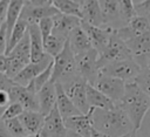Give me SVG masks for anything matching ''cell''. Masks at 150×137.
I'll return each instance as SVG.
<instances>
[{
  "instance_id": "cell-14",
  "label": "cell",
  "mask_w": 150,
  "mask_h": 137,
  "mask_svg": "<svg viewBox=\"0 0 150 137\" xmlns=\"http://www.w3.org/2000/svg\"><path fill=\"white\" fill-rule=\"evenodd\" d=\"M93 110L94 108H90L88 114H81L77 116L69 117L64 119V125L69 131L76 132L82 137H90L91 131L94 129L93 125Z\"/></svg>"
},
{
  "instance_id": "cell-11",
  "label": "cell",
  "mask_w": 150,
  "mask_h": 137,
  "mask_svg": "<svg viewBox=\"0 0 150 137\" xmlns=\"http://www.w3.org/2000/svg\"><path fill=\"white\" fill-rule=\"evenodd\" d=\"M68 129L64 125L57 107H55L47 116H45V123L40 132L41 137H67Z\"/></svg>"
},
{
  "instance_id": "cell-48",
  "label": "cell",
  "mask_w": 150,
  "mask_h": 137,
  "mask_svg": "<svg viewBox=\"0 0 150 137\" xmlns=\"http://www.w3.org/2000/svg\"><path fill=\"white\" fill-rule=\"evenodd\" d=\"M74 1H75V2H77V4H80V5H82L86 0H74Z\"/></svg>"
},
{
  "instance_id": "cell-27",
  "label": "cell",
  "mask_w": 150,
  "mask_h": 137,
  "mask_svg": "<svg viewBox=\"0 0 150 137\" xmlns=\"http://www.w3.org/2000/svg\"><path fill=\"white\" fill-rule=\"evenodd\" d=\"M25 5H26V0H11V2H9L7 16H6V22H5L7 26V41H8L11 33H12L13 27L15 26V23L20 19V15H21V12H22Z\"/></svg>"
},
{
  "instance_id": "cell-33",
  "label": "cell",
  "mask_w": 150,
  "mask_h": 137,
  "mask_svg": "<svg viewBox=\"0 0 150 137\" xmlns=\"http://www.w3.org/2000/svg\"><path fill=\"white\" fill-rule=\"evenodd\" d=\"M135 82L150 98V68H143L138 76L135 78Z\"/></svg>"
},
{
  "instance_id": "cell-17",
  "label": "cell",
  "mask_w": 150,
  "mask_h": 137,
  "mask_svg": "<svg viewBox=\"0 0 150 137\" xmlns=\"http://www.w3.org/2000/svg\"><path fill=\"white\" fill-rule=\"evenodd\" d=\"M53 21H54V28H53L52 34L60 36L64 40H68L69 34L71 33L73 29L81 26V19L80 18L64 15L61 13L53 16Z\"/></svg>"
},
{
  "instance_id": "cell-7",
  "label": "cell",
  "mask_w": 150,
  "mask_h": 137,
  "mask_svg": "<svg viewBox=\"0 0 150 137\" xmlns=\"http://www.w3.org/2000/svg\"><path fill=\"white\" fill-rule=\"evenodd\" d=\"M67 96L71 100V102L76 105V108L82 114H88L90 107L87 102V85L88 82L81 77L80 75L75 76L74 78L67 81L62 84Z\"/></svg>"
},
{
  "instance_id": "cell-44",
  "label": "cell",
  "mask_w": 150,
  "mask_h": 137,
  "mask_svg": "<svg viewBox=\"0 0 150 137\" xmlns=\"http://www.w3.org/2000/svg\"><path fill=\"white\" fill-rule=\"evenodd\" d=\"M90 137H109V136H107V135H104V133L97 131L96 129H93V131H91V136H90Z\"/></svg>"
},
{
  "instance_id": "cell-53",
  "label": "cell",
  "mask_w": 150,
  "mask_h": 137,
  "mask_svg": "<svg viewBox=\"0 0 150 137\" xmlns=\"http://www.w3.org/2000/svg\"><path fill=\"white\" fill-rule=\"evenodd\" d=\"M0 2H1V0H0Z\"/></svg>"
},
{
  "instance_id": "cell-15",
  "label": "cell",
  "mask_w": 150,
  "mask_h": 137,
  "mask_svg": "<svg viewBox=\"0 0 150 137\" xmlns=\"http://www.w3.org/2000/svg\"><path fill=\"white\" fill-rule=\"evenodd\" d=\"M59 14V11L52 5H42V6H35V5H25L20 19L27 21L28 23H39L40 20L45 18H53Z\"/></svg>"
},
{
  "instance_id": "cell-28",
  "label": "cell",
  "mask_w": 150,
  "mask_h": 137,
  "mask_svg": "<svg viewBox=\"0 0 150 137\" xmlns=\"http://www.w3.org/2000/svg\"><path fill=\"white\" fill-rule=\"evenodd\" d=\"M28 26H29V23H28L27 21H25V20H22V19H19V20H18V22H16L15 26L13 27L12 33H11V35H9V37H8V41H7V52H6V54H7L8 52H11V50L23 39V36H25L26 33L28 32Z\"/></svg>"
},
{
  "instance_id": "cell-47",
  "label": "cell",
  "mask_w": 150,
  "mask_h": 137,
  "mask_svg": "<svg viewBox=\"0 0 150 137\" xmlns=\"http://www.w3.org/2000/svg\"><path fill=\"white\" fill-rule=\"evenodd\" d=\"M5 109H6V108H2V107H0V121H1V118H2V115H4V111H5Z\"/></svg>"
},
{
  "instance_id": "cell-36",
  "label": "cell",
  "mask_w": 150,
  "mask_h": 137,
  "mask_svg": "<svg viewBox=\"0 0 150 137\" xmlns=\"http://www.w3.org/2000/svg\"><path fill=\"white\" fill-rule=\"evenodd\" d=\"M38 25H39V28H40L42 39H43V41H45V40H46L49 35H52V33H53V28H54L53 18H45V19L40 20Z\"/></svg>"
},
{
  "instance_id": "cell-12",
  "label": "cell",
  "mask_w": 150,
  "mask_h": 137,
  "mask_svg": "<svg viewBox=\"0 0 150 137\" xmlns=\"http://www.w3.org/2000/svg\"><path fill=\"white\" fill-rule=\"evenodd\" d=\"M54 57L49 56L48 54L39 62H29L14 78V83L15 84H19V85H22V87H26L33 80H35V77L38 75H40L45 69H47L52 62H53Z\"/></svg>"
},
{
  "instance_id": "cell-23",
  "label": "cell",
  "mask_w": 150,
  "mask_h": 137,
  "mask_svg": "<svg viewBox=\"0 0 150 137\" xmlns=\"http://www.w3.org/2000/svg\"><path fill=\"white\" fill-rule=\"evenodd\" d=\"M87 102L90 108L103 109V110L114 109L117 105L109 97H107L103 93H101L98 89H96L94 85H91L89 83L87 85Z\"/></svg>"
},
{
  "instance_id": "cell-46",
  "label": "cell",
  "mask_w": 150,
  "mask_h": 137,
  "mask_svg": "<svg viewBox=\"0 0 150 137\" xmlns=\"http://www.w3.org/2000/svg\"><path fill=\"white\" fill-rule=\"evenodd\" d=\"M121 137H137V136H136V131L134 130V131H131V132H129V133H127V135H123V136H121Z\"/></svg>"
},
{
  "instance_id": "cell-43",
  "label": "cell",
  "mask_w": 150,
  "mask_h": 137,
  "mask_svg": "<svg viewBox=\"0 0 150 137\" xmlns=\"http://www.w3.org/2000/svg\"><path fill=\"white\" fill-rule=\"evenodd\" d=\"M0 137H12L11 133L8 132L6 124L4 121H0Z\"/></svg>"
},
{
  "instance_id": "cell-24",
  "label": "cell",
  "mask_w": 150,
  "mask_h": 137,
  "mask_svg": "<svg viewBox=\"0 0 150 137\" xmlns=\"http://www.w3.org/2000/svg\"><path fill=\"white\" fill-rule=\"evenodd\" d=\"M19 118L27 130L28 135H38L41 132L45 123V116L40 111L25 110Z\"/></svg>"
},
{
  "instance_id": "cell-51",
  "label": "cell",
  "mask_w": 150,
  "mask_h": 137,
  "mask_svg": "<svg viewBox=\"0 0 150 137\" xmlns=\"http://www.w3.org/2000/svg\"><path fill=\"white\" fill-rule=\"evenodd\" d=\"M49 1H50V2H52V1H54V0H49Z\"/></svg>"
},
{
  "instance_id": "cell-25",
  "label": "cell",
  "mask_w": 150,
  "mask_h": 137,
  "mask_svg": "<svg viewBox=\"0 0 150 137\" xmlns=\"http://www.w3.org/2000/svg\"><path fill=\"white\" fill-rule=\"evenodd\" d=\"M8 57L15 60L23 66H27L30 62V40L28 32L23 36V39L11 50L7 53Z\"/></svg>"
},
{
  "instance_id": "cell-39",
  "label": "cell",
  "mask_w": 150,
  "mask_h": 137,
  "mask_svg": "<svg viewBox=\"0 0 150 137\" xmlns=\"http://www.w3.org/2000/svg\"><path fill=\"white\" fill-rule=\"evenodd\" d=\"M7 52V26L4 23L0 27V55L6 54Z\"/></svg>"
},
{
  "instance_id": "cell-41",
  "label": "cell",
  "mask_w": 150,
  "mask_h": 137,
  "mask_svg": "<svg viewBox=\"0 0 150 137\" xmlns=\"http://www.w3.org/2000/svg\"><path fill=\"white\" fill-rule=\"evenodd\" d=\"M8 66H9V57H8V55L7 54L0 55V73L6 74L7 69H8Z\"/></svg>"
},
{
  "instance_id": "cell-18",
  "label": "cell",
  "mask_w": 150,
  "mask_h": 137,
  "mask_svg": "<svg viewBox=\"0 0 150 137\" xmlns=\"http://www.w3.org/2000/svg\"><path fill=\"white\" fill-rule=\"evenodd\" d=\"M81 13H82L81 20L83 22H87L96 27L105 26L98 0H86L81 5Z\"/></svg>"
},
{
  "instance_id": "cell-10",
  "label": "cell",
  "mask_w": 150,
  "mask_h": 137,
  "mask_svg": "<svg viewBox=\"0 0 150 137\" xmlns=\"http://www.w3.org/2000/svg\"><path fill=\"white\" fill-rule=\"evenodd\" d=\"M125 85H127V83L124 81L116 78V77L103 75L101 73L97 77V81L94 84V87L96 89H98L101 93H103L107 97H109L116 104H118L121 102V100L123 98L124 93H125Z\"/></svg>"
},
{
  "instance_id": "cell-8",
  "label": "cell",
  "mask_w": 150,
  "mask_h": 137,
  "mask_svg": "<svg viewBox=\"0 0 150 137\" xmlns=\"http://www.w3.org/2000/svg\"><path fill=\"white\" fill-rule=\"evenodd\" d=\"M131 53L132 59L142 67L146 68L150 61V30L124 41Z\"/></svg>"
},
{
  "instance_id": "cell-5",
  "label": "cell",
  "mask_w": 150,
  "mask_h": 137,
  "mask_svg": "<svg viewBox=\"0 0 150 137\" xmlns=\"http://www.w3.org/2000/svg\"><path fill=\"white\" fill-rule=\"evenodd\" d=\"M142 69L143 68L134 59H125V60L111 62L102 67L100 69V73L107 76L120 78L125 83H128V82H134Z\"/></svg>"
},
{
  "instance_id": "cell-22",
  "label": "cell",
  "mask_w": 150,
  "mask_h": 137,
  "mask_svg": "<svg viewBox=\"0 0 150 137\" xmlns=\"http://www.w3.org/2000/svg\"><path fill=\"white\" fill-rule=\"evenodd\" d=\"M55 85H56V95H57L56 107H57L62 118L67 119L69 117L81 115L82 112L76 108V105L71 102V100L67 96V94L63 89V85L61 83H55Z\"/></svg>"
},
{
  "instance_id": "cell-16",
  "label": "cell",
  "mask_w": 150,
  "mask_h": 137,
  "mask_svg": "<svg viewBox=\"0 0 150 137\" xmlns=\"http://www.w3.org/2000/svg\"><path fill=\"white\" fill-rule=\"evenodd\" d=\"M117 34L122 40H128L132 36L146 33L150 30V20L142 15H135L127 25L116 28Z\"/></svg>"
},
{
  "instance_id": "cell-50",
  "label": "cell",
  "mask_w": 150,
  "mask_h": 137,
  "mask_svg": "<svg viewBox=\"0 0 150 137\" xmlns=\"http://www.w3.org/2000/svg\"><path fill=\"white\" fill-rule=\"evenodd\" d=\"M148 68H150V61H149V66H148Z\"/></svg>"
},
{
  "instance_id": "cell-38",
  "label": "cell",
  "mask_w": 150,
  "mask_h": 137,
  "mask_svg": "<svg viewBox=\"0 0 150 137\" xmlns=\"http://www.w3.org/2000/svg\"><path fill=\"white\" fill-rule=\"evenodd\" d=\"M14 81L8 77L6 74L0 73V91H8L12 89V87L14 85Z\"/></svg>"
},
{
  "instance_id": "cell-52",
  "label": "cell",
  "mask_w": 150,
  "mask_h": 137,
  "mask_svg": "<svg viewBox=\"0 0 150 137\" xmlns=\"http://www.w3.org/2000/svg\"><path fill=\"white\" fill-rule=\"evenodd\" d=\"M148 137H150V135H149V136H148Z\"/></svg>"
},
{
  "instance_id": "cell-3",
  "label": "cell",
  "mask_w": 150,
  "mask_h": 137,
  "mask_svg": "<svg viewBox=\"0 0 150 137\" xmlns=\"http://www.w3.org/2000/svg\"><path fill=\"white\" fill-rule=\"evenodd\" d=\"M77 67L75 54L73 53L69 42L67 41L63 50L54 57L53 62V75L52 80L54 83H66L67 81L77 76Z\"/></svg>"
},
{
  "instance_id": "cell-40",
  "label": "cell",
  "mask_w": 150,
  "mask_h": 137,
  "mask_svg": "<svg viewBox=\"0 0 150 137\" xmlns=\"http://www.w3.org/2000/svg\"><path fill=\"white\" fill-rule=\"evenodd\" d=\"M9 2H11V0H1V2H0V27L6 22Z\"/></svg>"
},
{
  "instance_id": "cell-42",
  "label": "cell",
  "mask_w": 150,
  "mask_h": 137,
  "mask_svg": "<svg viewBox=\"0 0 150 137\" xmlns=\"http://www.w3.org/2000/svg\"><path fill=\"white\" fill-rule=\"evenodd\" d=\"M11 104V97L8 91H0V107L7 108Z\"/></svg>"
},
{
  "instance_id": "cell-4",
  "label": "cell",
  "mask_w": 150,
  "mask_h": 137,
  "mask_svg": "<svg viewBox=\"0 0 150 137\" xmlns=\"http://www.w3.org/2000/svg\"><path fill=\"white\" fill-rule=\"evenodd\" d=\"M125 59H132L131 53L127 46V43L124 42V40H122L120 37V35L117 34V29L115 28L109 43L107 44V47L98 54V68L101 69L102 67L115 62V61H121V60H125Z\"/></svg>"
},
{
  "instance_id": "cell-29",
  "label": "cell",
  "mask_w": 150,
  "mask_h": 137,
  "mask_svg": "<svg viewBox=\"0 0 150 137\" xmlns=\"http://www.w3.org/2000/svg\"><path fill=\"white\" fill-rule=\"evenodd\" d=\"M52 5L59 11V13L76 18H82L81 13V5L75 2L74 0H54Z\"/></svg>"
},
{
  "instance_id": "cell-21",
  "label": "cell",
  "mask_w": 150,
  "mask_h": 137,
  "mask_svg": "<svg viewBox=\"0 0 150 137\" xmlns=\"http://www.w3.org/2000/svg\"><path fill=\"white\" fill-rule=\"evenodd\" d=\"M69 46L75 55H80L82 53H86L90 49H93L91 41L86 33V30L82 28V26L76 27L75 29L71 30L68 37Z\"/></svg>"
},
{
  "instance_id": "cell-19",
  "label": "cell",
  "mask_w": 150,
  "mask_h": 137,
  "mask_svg": "<svg viewBox=\"0 0 150 137\" xmlns=\"http://www.w3.org/2000/svg\"><path fill=\"white\" fill-rule=\"evenodd\" d=\"M39 97V105H40V112L43 116H47L55 107H56V85L53 81H49L47 84H45L38 93Z\"/></svg>"
},
{
  "instance_id": "cell-9",
  "label": "cell",
  "mask_w": 150,
  "mask_h": 137,
  "mask_svg": "<svg viewBox=\"0 0 150 137\" xmlns=\"http://www.w3.org/2000/svg\"><path fill=\"white\" fill-rule=\"evenodd\" d=\"M9 97H11V103L19 102L25 110L40 111L38 91L34 87L33 81L26 87L14 84L9 90Z\"/></svg>"
},
{
  "instance_id": "cell-20",
  "label": "cell",
  "mask_w": 150,
  "mask_h": 137,
  "mask_svg": "<svg viewBox=\"0 0 150 137\" xmlns=\"http://www.w3.org/2000/svg\"><path fill=\"white\" fill-rule=\"evenodd\" d=\"M28 34L30 40V62L41 61L47 54L45 53L43 39L38 23H29Z\"/></svg>"
},
{
  "instance_id": "cell-2",
  "label": "cell",
  "mask_w": 150,
  "mask_h": 137,
  "mask_svg": "<svg viewBox=\"0 0 150 137\" xmlns=\"http://www.w3.org/2000/svg\"><path fill=\"white\" fill-rule=\"evenodd\" d=\"M117 105L125 111L134 124L135 131H137L141 129L143 118L150 109V98L135 81L128 82L125 85L124 96Z\"/></svg>"
},
{
  "instance_id": "cell-1",
  "label": "cell",
  "mask_w": 150,
  "mask_h": 137,
  "mask_svg": "<svg viewBox=\"0 0 150 137\" xmlns=\"http://www.w3.org/2000/svg\"><path fill=\"white\" fill-rule=\"evenodd\" d=\"M93 125L94 129L109 137H121L135 130L129 116L120 105L109 110L94 109Z\"/></svg>"
},
{
  "instance_id": "cell-49",
  "label": "cell",
  "mask_w": 150,
  "mask_h": 137,
  "mask_svg": "<svg viewBox=\"0 0 150 137\" xmlns=\"http://www.w3.org/2000/svg\"><path fill=\"white\" fill-rule=\"evenodd\" d=\"M26 137H41V136H40V133H38V135H29V136H26Z\"/></svg>"
},
{
  "instance_id": "cell-30",
  "label": "cell",
  "mask_w": 150,
  "mask_h": 137,
  "mask_svg": "<svg viewBox=\"0 0 150 137\" xmlns=\"http://www.w3.org/2000/svg\"><path fill=\"white\" fill-rule=\"evenodd\" d=\"M67 41H68V40H64V39L60 37V36L54 35V34L49 35V36L43 41L45 53L48 54V55L52 56V57H55L56 55H59V54L63 50V48H64Z\"/></svg>"
},
{
  "instance_id": "cell-35",
  "label": "cell",
  "mask_w": 150,
  "mask_h": 137,
  "mask_svg": "<svg viewBox=\"0 0 150 137\" xmlns=\"http://www.w3.org/2000/svg\"><path fill=\"white\" fill-rule=\"evenodd\" d=\"M53 62H54V60H53ZM53 62H52V64H50L47 69H45L40 75H38V76L35 77V80H33L34 87H35V89H36L38 93H39V90H40L45 84H47V83L52 80V75H53Z\"/></svg>"
},
{
  "instance_id": "cell-26",
  "label": "cell",
  "mask_w": 150,
  "mask_h": 137,
  "mask_svg": "<svg viewBox=\"0 0 150 137\" xmlns=\"http://www.w3.org/2000/svg\"><path fill=\"white\" fill-rule=\"evenodd\" d=\"M98 4L101 7V11H102V15H103L105 26L112 27L111 23L121 21L117 0H98Z\"/></svg>"
},
{
  "instance_id": "cell-31",
  "label": "cell",
  "mask_w": 150,
  "mask_h": 137,
  "mask_svg": "<svg viewBox=\"0 0 150 137\" xmlns=\"http://www.w3.org/2000/svg\"><path fill=\"white\" fill-rule=\"evenodd\" d=\"M117 4H118L121 21L127 25L136 15L135 4L132 0H117Z\"/></svg>"
},
{
  "instance_id": "cell-6",
  "label": "cell",
  "mask_w": 150,
  "mask_h": 137,
  "mask_svg": "<svg viewBox=\"0 0 150 137\" xmlns=\"http://www.w3.org/2000/svg\"><path fill=\"white\" fill-rule=\"evenodd\" d=\"M77 73L81 77H83L89 84L94 85L100 75L98 68V53L96 49H90L80 55H75Z\"/></svg>"
},
{
  "instance_id": "cell-32",
  "label": "cell",
  "mask_w": 150,
  "mask_h": 137,
  "mask_svg": "<svg viewBox=\"0 0 150 137\" xmlns=\"http://www.w3.org/2000/svg\"><path fill=\"white\" fill-rule=\"evenodd\" d=\"M4 122H5L6 128H7V130L11 133L12 137H26V136H29L19 117L12 118V119H8V121H4Z\"/></svg>"
},
{
  "instance_id": "cell-37",
  "label": "cell",
  "mask_w": 150,
  "mask_h": 137,
  "mask_svg": "<svg viewBox=\"0 0 150 137\" xmlns=\"http://www.w3.org/2000/svg\"><path fill=\"white\" fill-rule=\"evenodd\" d=\"M136 15L145 16L150 20V0H142L137 5H135Z\"/></svg>"
},
{
  "instance_id": "cell-45",
  "label": "cell",
  "mask_w": 150,
  "mask_h": 137,
  "mask_svg": "<svg viewBox=\"0 0 150 137\" xmlns=\"http://www.w3.org/2000/svg\"><path fill=\"white\" fill-rule=\"evenodd\" d=\"M67 137H82V136H80V135H79V133H76V132H73V131H69V130H68Z\"/></svg>"
},
{
  "instance_id": "cell-13",
  "label": "cell",
  "mask_w": 150,
  "mask_h": 137,
  "mask_svg": "<svg viewBox=\"0 0 150 137\" xmlns=\"http://www.w3.org/2000/svg\"><path fill=\"white\" fill-rule=\"evenodd\" d=\"M81 26L88 34V36L91 41L93 48L96 49L98 54L107 47V44L109 43V40L115 30V28L110 27V26L96 27V26L89 25L87 22H83L82 20H81Z\"/></svg>"
},
{
  "instance_id": "cell-34",
  "label": "cell",
  "mask_w": 150,
  "mask_h": 137,
  "mask_svg": "<svg viewBox=\"0 0 150 137\" xmlns=\"http://www.w3.org/2000/svg\"><path fill=\"white\" fill-rule=\"evenodd\" d=\"M23 111H25V109H23V107H22L19 102H12V103L5 109L1 121H8V119H12V118L20 117V115H21Z\"/></svg>"
}]
</instances>
